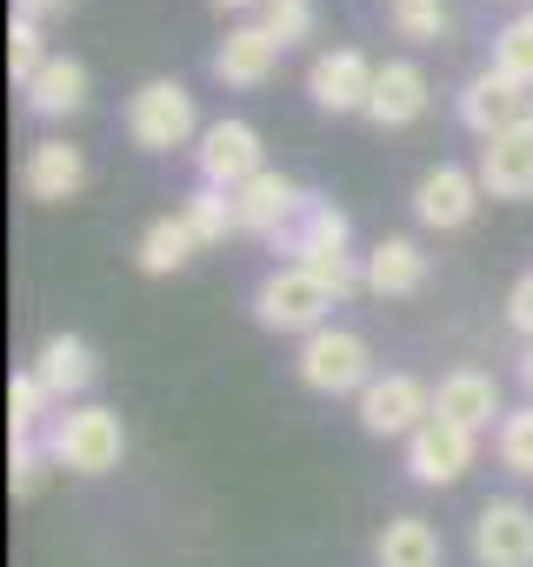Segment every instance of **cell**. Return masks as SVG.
<instances>
[{
	"label": "cell",
	"mask_w": 533,
	"mask_h": 567,
	"mask_svg": "<svg viewBox=\"0 0 533 567\" xmlns=\"http://www.w3.org/2000/svg\"><path fill=\"white\" fill-rule=\"evenodd\" d=\"M41 447H48V461L67 467V474H114L121 454H127V427H121L114 408H101V401H74V408H61V414L48 421Z\"/></svg>",
	"instance_id": "obj_2"
},
{
	"label": "cell",
	"mask_w": 533,
	"mask_h": 567,
	"mask_svg": "<svg viewBox=\"0 0 533 567\" xmlns=\"http://www.w3.org/2000/svg\"><path fill=\"white\" fill-rule=\"evenodd\" d=\"M433 414L453 421V427H467V434H480V427H493V414H506L500 408V381L480 374V368H453L433 388Z\"/></svg>",
	"instance_id": "obj_18"
},
{
	"label": "cell",
	"mask_w": 533,
	"mask_h": 567,
	"mask_svg": "<svg viewBox=\"0 0 533 567\" xmlns=\"http://www.w3.org/2000/svg\"><path fill=\"white\" fill-rule=\"evenodd\" d=\"M194 167H200V187L240 194L253 174H266L260 127H253V121H207V134H200V147H194Z\"/></svg>",
	"instance_id": "obj_6"
},
{
	"label": "cell",
	"mask_w": 533,
	"mask_h": 567,
	"mask_svg": "<svg viewBox=\"0 0 533 567\" xmlns=\"http://www.w3.org/2000/svg\"><path fill=\"white\" fill-rule=\"evenodd\" d=\"M374 81H380V68H374L360 48H334V54H321V61L307 68V94H314L321 114H367Z\"/></svg>",
	"instance_id": "obj_11"
},
{
	"label": "cell",
	"mask_w": 533,
	"mask_h": 567,
	"mask_svg": "<svg viewBox=\"0 0 533 567\" xmlns=\"http://www.w3.org/2000/svg\"><path fill=\"white\" fill-rule=\"evenodd\" d=\"M281 68V41L266 34L260 21H233L227 41L213 48V81L220 87H266Z\"/></svg>",
	"instance_id": "obj_15"
},
{
	"label": "cell",
	"mask_w": 533,
	"mask_h": 567,
	"mask_svg": "<svg viewBox=\"0 0 533 567\" xmlns=\"http://www.w3.org/2000/svg\"><path fill=\"white\" fill-rule=\"evenodd\" d=\"M487 68L506 74V81H520V87H533V8L513 14V21L493 34V61H487Z\"/></svg>",
	"instance_id": "obj_26"
},
{
	"label": "cell",
	"mask_w": 533,
	"mask_h": 567,
	"mask_svg": "<svg viewBox=\"0 0 533 567\" xmlns=\"http://www.w3.org/2000/svg\"><path fill=\"white\" fill-rule=\"evenodd\" d=\"M14 14H28V21H48V14H67V0H14Z\"/></svg>",
	"instance_id": "obj_33"
},
{
	"label": "cell",
	"mask_w": 533,
	"mask_h": 567,
	"mask_svg": "<svg viewBox=\"0 0 533 567\" xmlns=\"http://www.w3.org/2000/svg\"><path fill=\"white\" fill-rule=\"evenodd\" d=\"M213 8H220V14H260L266 0H213Z\"/></svg>",
	"instance_id": "obj_34"
},
{
	"label": "cell",
	"mask_w": 533,
	"mask_h": 567,
	"mask_svg": "<svg viewBox=\"0 0 533 567\" xmlns=\"http://www.w3.org/2000/svg\"><path fill=\"white\" fill-rule=\"evenodd\" d=\"M420 114H427V74H420V61H380L367 121L374 127H414Z\"/></svg>",
	"instance_id": "obj_19"
},
{
	"label": "cell",
	"mask_w": 533,
	"mask_h": 567,
	"mask_svg": "<svg viewBox=\"0 0 533 567\" xmlns=\"http://www.w3.org/2000/svg\"><path fill=\"white\" fill-rule=\"evenodd\" d=\"M473 454H480V434H467V427H453V421H440V414L407 434V474H414L420 487H453V481L473 467Z\"/></svg>",
	"instance_id": "obj_8"
},
{
	"label": "cell",
	"mask_w": 533,
	"mask_h": 567,
	"mask_svg": "<svg viewBox=\"0 0 533 567\" xmlns=\"http://www.w3.org/2000/svg\"><path fill=\"white\" fill-rule=\"evenodd\" d=\"M460 121H467L480 141H493V134H506V127L533 121V87H520V81H506V74L480 68V74L460 87Z\"/></svg>",
	"instance_id": "obj_12"
},
{
	"label": "cell",
	"mask_w": 533,
	"mask_h": 567,
	"mask_svg": "<svg viewBox=\"0 0 533 567\" xmlns=\"http://www.w3.org/2000/svg\"><path fill=\"white\" fill-rule=\"evenodd\" d=\"M520 381H526V394H533V341H526V354H520Z\"/></svg>",
	"instance_id": "obj_35"
},
{
	"label": "cell",
	"mask_w": 533,
	"mask_h": 567,
	"mask_svg": "<svg viewBox=\"0 0 533 567\" xmlns=\"http://www.w3.org/2000/svg\"><path fill=\"white\" fill-rule=\"evenodd\" d=\"M473 560L480 567H533V507L500 494L473 514Z\"/></svg>",
	"instance_id": "obj_9"
},
{
	"label": "cell",
	"mask_w": 533,
	"mask_h": 567,
	"mask_svg": "<svg viewBox=\"0 0 533 567\" xmlns=\"http://www.w3.org/2000/svg\"><path fill=\"white\" fill-rule=\"evenodd\" d=\"M253 21L274 34L281 48H294V41H307V34H314V21H321V14H314V0H266Z\"/></svg>",
	"instance_id": "obj_30"
},
{
	"label": "cell",
	"mask_w": 533,
	"mask_h": 567,
	"mask_svg": "<svg viewBox=\"0 0 533 567\" xmlns=\"http://www.w3.org/2000/svg\"><path fill=\"white\" fill-rule=\"evenodd\" d=\"M48 61H54V54L41 48V21L14 14V28H8V74H14V87H34V74H41Z\"/></svg>",
	"instance_id": "obj_27"
},
{
	"label": "cell",
	"mask_w": 533,
	"mask_h": 567,
	"mask_svg": "<svg viewBox=\"0 0 533 567\" xmlns=\"http://www.w3.org/2000/svg\"><path fill=\"white\" fill-rule=\"evenodd\" d=\"M21 187H28V200L61 207V200H74L87 187V154L74 141H34L28 147V167H21Z\"/></svg>",
	"instance_id": "obj_16"
},
{
	"label": "cell",
	"mask_w": 533,
	"mask_h": 567,
	"mask_svg": "<svg viewBox=\"0 0 533 567\" xmlns=\"http://www.w3.org/2000/svg\"><path fill=\"white\" fill-rule=\"evenodd\" d=\"M294 374H301V388H314V394H367V381H374V348L354 334V328H321V334H307L301 341V354H294Z\"/></svg>",
	"instance_id": "obj_5"
},
{
	"label": "cell",
	"mask_w": 533,
	"mask_h": 567,
	"mask_svg": "<svg viewBox=\"0 0 533 567\" xmlns=\"http://www.w3.org/2000/svg\"><path fill=\"white\" fill-rule=\"evenodd\" d=\"M433 421V388L414 381V374H374L367 394H360V427L374 441H407L414 427Z\"/></svg>",
	"instance_id": "obj_7"
},
{
	"label": "cell",
	"mask_w": 533,
	"mask_h": 567,
	"mask_svg": "<svg viewBox=\"0 0 533 567\" xmlns=\"http://www.w3.org/2000/svg\"><path fill=\"white\" fill-rule=\"evenodd\" d=\"M327 308H334V295H327V280L321 274H307L301 260H288V267H274L253 288V321L266 328V334H321L327 328Z\"/></svg>",
	"instance_id": "obj_3"
},
{
	"label": "cell",
	"mask_w": 533,
	"mask_h": 567,
	"mask_svg": "<svg viewBox=\"0 0 533 567\" xmlns=\"http://www.w3.org/2000/svg\"><path fill=\"white\" fill-rule=\"evenodd\" d=\"M307 187L301 181H288V174H274V167H266V174H253L240 194H233V214H240V234H260V240H281L301 214H307Z\"/></svg>",
	"instance_id": "obj_10"
},
{
	"label": "cell",
	"mask_w": 533,
	"mask_h": 567,
	"mask_svg": "<svg viewBox=\"0 0 533 567\" xmlns=\"http://www.w3.org/2000/svg\"><path fill=\"white\" fill-rule=\"evenodd\" d=\"M54 414H61V408H54V394L41 388V374H34V368L8 381V441H41Z\"/></svg>",
	"instance_id": "obj_24"
},
{
	"label": "cell",
	"mask_w": 533,
	"mask_h": 567,
	"mask_svg": "<svg viewBox=\"0 0 533 567\" xmlns=\"http://www.w3.org/2000/svg\"><path fill=\"white\" fill-rule=\"evenodd\" d=\"M21 94H28V114H34V121H67V114L87 107V68H81L74 54H54V61L34 74V87H21Z\"/></svg>",
	"instance_id": "obj_21"
},
{
	"label": "cell",
	"mask_w": 533,
	"mask_h": 567,
	"mask_svg": "<svg viewBox=\"0 0 533 567\" xmlns=\"http://www.w3.org/2000/svg\"><path fill=\"white\" fill-rule=\"evenodd\" d=\"M420 288H427V254H420V240L387 234V240L367 254V295H380V301H407V295H420Z\"/></svg>",
	"instance_id": "obj_20"
},
{
	"label": "cell",
	"mask_w": 533,
	"mask_h": 567,
	"mask_svg": "<svg viewBox=\"0 0 533 567\" xmlns=\"http://www.w3.org/2000/svg\"><path fill=\"white\" fill-rule=\"evenodd\" d=\"M374 567H440V527L420 514H394L374 540Z\"/></svg>",
	"instance_id": "obj_22"
},
{
	"label": "cell",
	"mask_w": 533,
	"mask_h": 567,
	"mask_svg": "<svg viewBox=\"0 0 533 567\" xmlns=\"http://www.w3.org/2000/svg\"><path fill=\"white\" fill-rule=\"evenodd\" d=\"M54 461H48V447L41 441H14V494L28 501V494H41V474H48Z\"/></svg>",
	"instance_id": "obj_31"
},
{
	"label": "cell",
	"mask_w": 533,
	"mask_h": 567,
	"mask_svg": "<svg viewBox=\"0 0 533 567\" xmlns=\"http://www.w3.org/2000/svg\"><path fill=\"white\" fill-rule=\"evenodd\" d=\"M180 220L194 227V240H200V247H220L227 234H240L233 194H220V187H194V194L180 200Z\"/></svg>",
	"instance_id": "obj_25"
},
{
	"label": "cell",
	"mask_w": 533,
	"mask_h": 567,
	"mask_svg": "<svg viewBox=\"0 0 533 567\" xmlns=\"http://www.w3.org/2000/svg\"><path fill=\"white\" fill-rule=\"evenodd\" d=\"M121 121H127V141L140 154H174V147H187V141L207 134L200 127V107H194V94L180 81H140L127 94V114Z\"/></svg>",
	"instance_id": "obj_4"
},
{
	"label": "cell",
	"mask_w": 533,
	"mask_h": 567,
	"mask_svg": "<svg viewBox=\"0 0 533 567\" xmlns=\"http://www.w3.org/2000/svg\"><path fill=\"white\" fill-rule=\"evenodd\" d=\"M347 240H354L347 207H334V200H307V214H301L274 247H281V254H294L307 274H321L334 301H347L354 288H367V260H354V254H347Z\"/></svg>",
	"instance_id": "obj_1"
},
{
	"label": "cell",
	"mask_w": 533,
	"mask_h": 567,
	"mask_svg": "<svg viewBox=\"0 0 533 567\" xmlns=\"http://www.w3.org/2000/svg\"><path fill=\"white\" fill-rule=\"evenodd\" d=\"M506 321L533 341V274H520V280H513V295H506Z\"/></svg>",
	"instance_id": "obj_32"
},
{
	"label": "cell",
	"mask_w": 533,
	"mask_h": 567,
	"mask_svg": "<svg viewBox=\"0 0 533 567\" xmlns=\"http://www.w3.org/2000/svg\"><path fill=\"white\" fill-rule=\"evenodd\" d=\"M473 174H480V194H493V200H533V121L480 141Z\"/></svg>",
	"instance_id": "obj_14"
},
{
	"label": "cell",
	"mask_w": 533,
	"mask_h": 567,
	"mask_svg": "<svg viewBox=\"0 0 533 567\" xmlns=\"http://www.w3.org/2000/svg\"><path fill=\"white\" fill-rule=\"evenodd\" d=\"M493 447H500V467L506 474H533V401L526 408H513V414H500V434H493Z\"/></svg>",
	"instance_id": "obj_28"
},
{
	"label": "cell",
	"mask_w": 533,
	"mask_h": 567,
	"mask_svg": "<svg viewBox=\"0 0 533 567\" xmlns=\"http://www.w3.org/2000/svg\"><path fill=\"white\" fill-rule=\"evenodd\" d=\"M473 207H480V174H473V167L440 161V167H427V174H420V187H414V220H420V227H433V234L467 227V220H473Z\"/></svg>",
	"instance_id": "obj_13"
},
{
	"label": "cell",
	"mask_w": 533,
	"mask_h": 567,
	"mask_svg": "<svg viewBox=\"0 0 533 567\" xmlns=\"http://www.w3.org/2000/svg\"><path fill=\"white\" fill-rule=\"evenodd\" d=\"M194 254H200V240H194V227H187L180 214H160V220H147V227H140V240H134V260H140V274H180Z\"/></svg>",
	"instance_id": "obj_23"
},
{
	"label": "cell",
	"mask_w": 533,
	"mask_h": 567,
	"mask_svg": "<svg viewBox=\"0 0 533 567\" xmlns=\"http://www.w3.org/2000/svg\"><path fill=\"white\" fill-rule=\"evenodd\" d=\"M387 21L400 41H440L447 34V0H387Z\"/></svg>",
	"instance_id": "obj_29"
},
{
	"label": "cell",
	"mask_w": 533,
	"mask_h": 567,
	"mask_svg": "<svg viewBox=\"0 0 533 567\" xmlns=\"http://www.w3.org/2000/svg\"><path fill=\"white\" fill-rule=\"evenodd\" d=\"M34 374H41V388L54 394V408H74V401L94 388L101 361H94V348H87L81 334H48L41 354H34Z\"/></svg>",
	"instance_id": "obj_17"
}]
</instances>
